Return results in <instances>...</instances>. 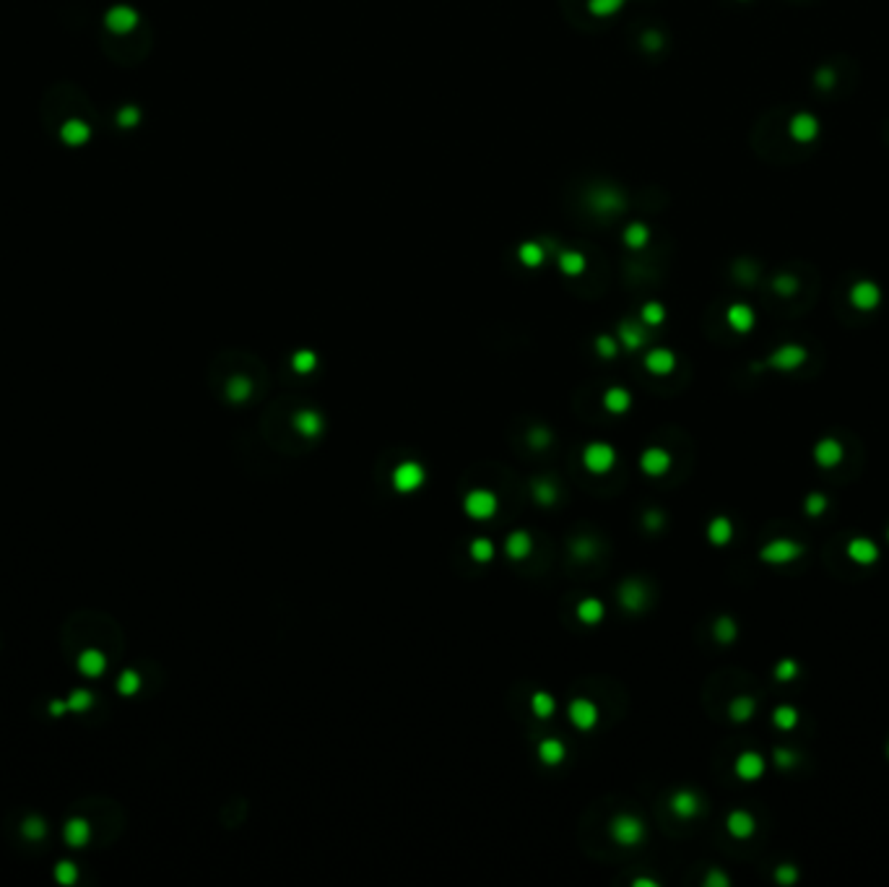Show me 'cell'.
<instances>
[{
    "label": "cell",
    "instance_id": "f1b7e54d",
    "mask_svg": "<svg viewBox=\"0 0 889 887\" xmlns=\"http://www.w3.org/2000/svg\"><path fill=\"white\" fill-rule=\"evenodd\" d=\"M755 710H757V703L752 697H733L731 705H728V716L736 723H746V721L755 716Z\"/></svg>",
    "mask_w": 889,
    "mask_h": 887
},
{
    "label": "cell",
    "instance_id": "484cf974",
    "mask_svg": "<svg viewBox=\"0 0 889 887\" xmlns=\"http://www.w3.org/2000/svg\"><path fill=\"white\" fill-rule=\"evenodd\" d=\"M107 669V656L99 651V648H89L79 656V672L86 674V676H99L101 672Z\"/></svg>",
    "mask_w": 889,
    "mask_h": 887
},
{
    "label": "cell",
    "instance_id": "5b68a950",
    "mask_svg": "<svg viewBox=\"0 0 889 887\" xmlns=\"http://www.w3.org/2000/svg\"><path fill=\"white\" fill-rule=\"evenodd\" d=\"M424 482H427V471H424V466L414 458L401 460V463L393 469V474H390V484H393L395 492H401V494L417 492V489L424 487Z\"/></svg>",
    "mask_w": 889,
    "mask_h": 887
},
{
    "label": "cell",
    "instance_id": "8d00e7d4",
    "mask_svg": "<svg viewBox=\"0 0 889 887\" xmlns=\"http://www.w3.org/2000/svg\"><path fill=\"white\" fill-rule=\"evenodd\" d=\"M559 266H562L564 273H570V276H580V273L586 271V258H583L580 253H564L562 258H559Z\"/></svg>",
    "mask_w": 889,
    "mask_h": 887
},
{
    "label": "cell",
    "instance_id": "5bb4252c",
    "mask_svg": "<svg viewBox=\"0 0 889 887\" xmlns=\"http://www.w3.org/2000/svg\"><path fill=\"white\" fill-rule=\"evenodd\" d=\"M699 809H702V801L689 788H681V791H676L674 797H671V812H674L676 817H681V820H689V817L699 815Z\"/></svg>",
    "mask_w": 889,
    "mask_h": 887
},
{
    "label": "cell",
    "instance_id": "30bf717a",
    "mask_svg": "<svg viewBox=\"0 0 889 887\" xmlns=\"http://www.w3.org/2000/svg\"><path fill=\"white\" fill-rule=\"evenodd\" d=\"M617 598H619V604L627 612H642V609L648 607V591H645V585L640 581H632V578L619 585Z\"/></svg>",
    "mask_w": 889,
    "mask_h": 887
},
{
    "label": "cell",
    "instance_id": "f907efd6",
    "mask_svg": "<svg viewBox=\"0 0 889 887\" xmlns=\"http://www.w3.org/2000/svg\"><path fill=\"white\" fill-rule=\"evenodd\" d=\"M775 763L777 768H793L796 765V752H790V750H775Z\"/></svg>",
    "mask_w": 889,
    "mask_h": 887
},
{
    "label": "cell",
    "instance_id": "603a6c76",
    "mask_svg": "<svg viewBox=\"0 0 889 887\" xmlns=\"http://www.w3.org/2000/svg\"><path fill=\"white\" fill-rule=\"evenodd\" d=\"M848 557L858 565H871L879 560V547L868 539H853L848 544Z\"/></svg>",
    "mask_w": 889,
    "mask_h": 887
},
{
    "label": "cell",
    "instance_id": "ffe728a7",
    "mask_svg": "<svg viewBox=\"0 0 889 887\" xmlns=\"http://www.w3.org/2000/svg\"><path fill=\"white\" fill-rule=\"evenodd\" d=\"M530 497H533V503H536V505L552 507L554 503L559 500V487H557L552 479L541 476V479H533V482H530Z\"/></svg>",
    "mask_w": 889,
    "mask_h": 887
},
{
    "label": "cell",
    "instance_id": "f546056e",
    "mask_svg": "<svg viewBox=\"0 0 889 887\" xmlns=\"http://www.w3.org/2000/svg\"><path fill=\"white\" fill-rule=\"evenodd\" d=\"M572 557L577 562L596 560L598 557V541L590 539V536H580V539H575L572 541Z\"/></svg>",
    "mask_w": 889,
    "mask_h": 887
},
{
    "label": "cell",
    "instance_id": "681fc988",
    "mask_svg": "<svg viewBox=\"0 0 889 887\" xmlns=\"http://www.w3.org/2000/svg\"><path fill=\"white\" fill-rule=\"evenodd\" d=\"M89 705H91L89 692H73L70 700H68V708H73V710H83V708H89Z\"/></svg>",
    "mask_w": 889,
    "mask_h": 887
},
{
    "label": "cell",
    "instance_id": "d4e9b609",
    "mask_svg": "<svg viewBox=\"0 0 889 887\" xmlns=\"http://www.w3.org/2000/svg\"><path fill=\"white\" fill-rule=\"evenodd\" d=\"M224 393L232 404H245L250 396H252V380L245 378V375H234V378L226 380Z\"/></svg>",
    "mask_w": 889,
    "mask_h": 887
},
{
    "label": "cell",
    "instance_id": "52a82bcc",
    "mask_svg": "<svg viewBox=\"0 0 889 887\" xmlns=\"http://www.w3.org/2000/svg\"><path fill=\"white\" fill-rule=\"evenodd\" d=\"M671 463H674L671 453L661 445H650L640 453V469L645 476H666Z\"/></svg>",
    "mask_w": 889,
    "mask_h": 887
},
{
    "label": "cell",
    "instance_id": "d6986e66",
    "mask_svg": "<svg viewBox=\"0 0 889 887\" xmlns=\"http://www.w3.org/2000/svg\"><path fill=\"white\" fill-rule=\"evenodd\" d=\"M814 460L822 466V469H832L843 460V445L832 438H824L822 442H817L814 448Z\"/></svg>",
    "mask_w": 889,
    "mask_h": 887
},
{
    "label": "cell",
    "instance_id": "ba28073f",
    "mask_svg": "<svg viewBox=\"0 0 889 887\" xmlns=\"http://www.w3.org/2000/svg\"><path fill=\"white\" fill-rule=\"evenodd\" d=\"M801 554H803V547L796 544V541H788V539L770 541V544L762 547V552H759L762 562H770V565H786V562L799 560Z\"/></svg>",
    "mask_w": 889,
    "mask_h": 887
},
{
    "label": "cell",
    "instance_id": "836d02e7",
    "mask_svg": "<svg viewBox=\"0 0 889 887\" xmlns=\"http://www.w3.org/2000/svg\"><path fill=\"white\" fill-rule=\"evenodd\" d=\"M712 635L718 638L721 643H733L736 641V635H739V627H736V622H733V617H721L715 625H712Z\"/></svg>",
    "mask_w": 889,
    "mask_h": 887
},
{
    "label": "cell",
    "instance_id": "4dcf8cb0",
    "mask_svg": "<svg viewBox=\"0 0 889 887\" xmlns=\"http://www.w3.org/2000/svg\"><path fill=\"white\" fill-rule=\"evenodd\" d=\"M728 323H731V328L733 331H749L752 328V323H755V315H752V310L749 307H743V304H733L731 310H728Z\"/></svg>",
    "mask_w": 889,
    "mask_h": 887
},
{
    "label": "cell",
    "instance_id": "7bdbcfd3",
    "mask_svg": "<svg viewBox=\"0 0 889 887\" xmlns=\"http://www.w3.org/2000/svg\"><path fill=\"white\" fill-rule=\"evenodd\" d=\"M796 674H799V663L793 661V659H783V661L777 663L775 676L780 679V682H790V679H796Z\"/></svg>",
    "mask_w": 889,
    "mask_h": 887
},
{
    "label": "cell",
    "instance_id": "44dd1931",
    "mask_svg": "<svg viewBox=\"0 0 889 887\" xmlns=\"http://www.w3.org/2000/svg\"><path fill=\"white\" fill-rule=\"evenodd\" d=\"M63 835H66L68 846H73V848H81V846H86V843H89V838H91L89 820H86V817H70V820H68V825H66V830H63Z\"/></svg>",
    "mask_w": 889,
    "mask_h": 887
},
{
    "label": "cell",
    "instance_id": "83f0119b",
    "mask_svg": "<svg viewBox=\"0 0 889 887\" xmlns=\"http://www.w3.org/2000/svg\"><path fill=\"white\" fill-rule=\"evenodd\" d=\"M468 554H471L473 562H479V565H486V562L495 560V554H497L495 541L486 539V536H476V539L468 544Z\"/></svg>",
    "mask_w": 889,
    "mask_h": 887
},
{
    "label": "cell",
    "instance_id": "60d3db41",
    "mask_svg": "<svg viewBox=\"0 0 889 887\" xmlns=\"http://www.w3.org/2000/svg\"><path fill=\"white\" fill-rule=\"evenodd\" d=\"M663 318H666V313L658 302H648L645 307H642V320H645V326H658V323H663Z\"/></svg>",
    "mask_w": 889,
    "mask_h": 887
},
{
    "label": "cell",
    "instance_id": "b9f144b4",
    "mask_svg": "<svg viewBox=\"0 0 889 887\" xmlns=\"http://www.w3.org/2000/svg\"><path fill=\"white\" fill-rule=\"evenodd\" d=\"M596 351H598V357H603V360H614L617 354H619V347H617V341L611 336H598L596 338Z\"/></svg>",
    "mask_w": 889,
    "mask_h": 887
},
{
    "label": "cell",
    "instance_id": "7a4b0ae2",
    "mask_svg": "<svg viewBox=\"0 0 889 887\" xmlns=\"http://www.w3.org/2000/svg\"><path fill=\"white\" fill-rule=\"evenodd\" d=\"M608 835L614 838V843H619L621 848L640 846L645 841V822L632 812H617L608 822Z\"/></svg>",
    "mask_w": 889,
    "mask_h": 887
},
{
    "label": "cell",
    "instance_id": "e575fe53",
    "mask_svg": "<svg viewBox=\"0 0 889 887\" xmlns=\"http://www.w3.org/2000/svg\"><path fill=\"white\" fill-rule=\"evenodd\" d=\"M877 300H879V292L871 286V284H861V286H856L853 289V302H856V307H861V310H868V307H874L877 304Z\"/></svg>",
    "mask_w": 889,
    "mask_h": 887
},
{
    "label": "cell",
    "instance_id": "8fae6325",
    "mask_svg": "<svg viewBox=\"0 0 889 887\" xmlns=\"http://www.w3.org/2000/svg\"><path fill=\"white\" fill-rule=\"evenodd\" d=\"M505 554H507V560H512V562L528 560L530 554H533V536H530L528 531H523V528L512 531V534L505 539Z\"/></svg>",
    "mask_w": 889,
    "mask_h": 887
},
{
    "label": "cell",
    "instance_id": "f5cc1de1",
    "mask_svg": "<svg viewBox=\"0 0 889 887\" xmlns=\"http://www.w3.org/2000/svg\"><path fill=\"white\" fill-rule=\"evenodd\" d=\"M627 240H630V245H642V240H645V229H642V226H635V229H630Z\"/></svg>",
    "mask_w": 889,
    "mask_h": 887
},
{
    "label": "cell",
    "instance_id": "2e32d148",
    "mask_svg": "<svg viewBox=\"0 0 889 887\" xmlns=\"http://www.w3.org/2000/svg\"><path fill=\"white\" fill-rule=\"evenodd\" d=\"M601 401H603V409H606L608 414H617V416L627 414L632 409V393L624 385H611Z\"/></svg>",
    "mask_w": 889,
    "mask_h": 887
},
{
    "label": "cell",
    "instance_id": "9c48e42d",
    "mask_svg": "<svg viewBox=\"0 0 889 887\" xmlns=\"http://www.w3.org/2000/svg\"><path fill=\"white\" fill-rule=\"evenodd\" d=\"M292 427L297 429V435H302L307 440H315L326 429V416L320 414L317 409H299L292 416Z\"/></svg>",
    "mask_w": 889,
    "mask_h": 887
},
{
    "label": "cell",
    "instance_id": "ab89813d",
    "mask_svg": "<svg viewBox=\"0 0 889 887\" xmlns=\"http://www.w3.org/2000/svg\"><path fill=\"white\" fill-rule=\"evenodd\" d=\"M45 820L42 817H26L23 820V825H21V832L26 835V838H32V841H37V838H42L45 835Z\"/></svg>",
    "mask_w": 889,
    "mask_h": 887
},
{
    "label": "cell",
    "instance_id": "db71d44e",
    "mask_svg": "<svg viewBox=\"0 0 889 887\" xmlns=\"http://www.w3.org/2000/svg\"><path fill=\"white\" fill-rule=\"evenodd\" d=\"M726 882H728V879H726L723 875H718V872H712V875L705 879V885H726Z\"/></svg>",
    "mask_w": 889,
    "mask_h": 887
},
{
    "label": "cell",
    "instance_id": "7c38bea8",
    "mask_svg": "<svg viewBox=\"0 0 889 887\" xmlns=\"http://www.w3.org/2000/svg\"><path fill=\"white\" fill-rule=\"evenodd\" d=\"M536 754H539V760L543 765H549V768H557V765H562L564 757H567V744H564L559 737H546V739L539 741V747H536Z\"/></svg>",
    "mask_w": 889,
    "mask_h": 887
},
{
    "label": "cell",
    "instance_id": "9a60e30c",
    "mask_svg": "<svg viewBox=\"0 0 889 887\" xmlns=\"http://www.w3.org/2000/svg\"><path fill=\"white\" fill-rule=\"evenodd\" d=\"M674 367H676V357L671 349H653V351L645 354V370L650 372V375L663 378V375H671Z\"/></svg>",
    "mask_w": 889,
    "mask_h": 887
},
{
    "label": "cell",
    "instance_id": "7402d4cb",
    "mask_svg": "<svg viewBox=\"0 0 889 887\" xmlns=\"http://www.w3.org/2000/svg\"><path fill=\"white\" fill-rule=\"evenodd\" d=\"M726 828H728V832H731L733 838H749L752 832L757 830V822H755V817L749 815V812H743V809H736V812H731L728 815V820H726Z\"/></svg>",
    "mask_w": 889,
    "mask_h": 887
},
{
    "label": "cell",
    "instance_id": "816d5d0a",
    "mask_svg": "<svg viewBox=\"0 0 889 887\" xmlns=\"http://www.w3.org/2000/svg\"><path fill=\"white\" fill-rule=\"evenodd\" d=\"M777 882H796V866H790V864H783L780 869H777Z\"/></svg>",
    "mask_w": 889,
    "mask_h": 887
},
{
    "label": "cell",
    "instance_id": "cb8c5ba5",
    "mask_svg": "<svg viewBox=\"0 0 889 887\" xmlns=\"http://www.w3.org/2000/svg\"><path fill=\"white\" fill-rule=\"evenodd\" d=\"M528 705H530V713L536 719H552L554 713H557V697L552 692H546V690H536L530 695Z\"/></svg>",
    "mask_w": 889,
    "mask_h": 887
},
{
    "label": "cell",
    "instance_id": "f35d334b",
    "mask_svg": "<svg viewBox=\"0 0 889 887\" xmlns=\"http://www.w3.org/2000/svg\"><path fill=\"white\" fill-rule=\"evenodd\" d=\"M138 687H141V676L135 672H123L120 674V682H117V690L123 692V695H135L138 692Z\"/></svg>",
    "mask_w": 889,
    "mask_h": 887
},
{
    "label": "cell",
    "instance_id": "ee69618b",
    "mask_svg": "<svg viewBox=\"0 0 889 887\" xmlns=\"http://www.w3.org/2000/svg\"><path fill=\"white\" fill-rule=\"evenodd\" d=\"M824 507H827V497H824L822 492H814V494L806 497V513H809V516L819 518L824 513Z\"/></svg>",
    "mask_w": 889,
    "mask_h": 887
},
{
    "label": "cell",
    "instance_id": "277c9868",
    "mask_svg": "<svg viewBox=\"0 0 889 887\" xmlns=\"http://www.w3.org/2000/svg\"><path fill=\"white\" fill-rule=\"evenodd\" d=\"M583 466L590 474L603 476V474H608L617 466V448L611 442H603V440L588 442L586 448H583Z\"/></svg>",
    "mask_w": 889,
    "mask_h": 887
},
{
    "label": "cell",
    "instance_id": "bcb514c9",
    "mask_svg": "<svg viewBox=\"0 0 889 887\" xmlns=\"http://www.w3.org/2000/svg\"><path fill=\"white\" fill-rule=\"evenodd\" d=\"M55 877L57 882H63V885H73L76 882V866L70 864V861H60L55 869Z\"/></svg>",
    "mask_w": 889,
    "mask_h": 887
},
{
    "label": "cell",
    "instance_id": "4fadbf2b",
    "mask_svg": "<svg viewBox=\"0 0 889 887\" xmlns=\"http://www.w3.org/2000/svg\"><path fill=\"white\" fill-rule=\"evenodd\" d=\"M736 775L741 778V781H757V778H762V773H765V757L762 754H757V752H741L739 757H736Z\"/></svg>",
    "mask_w": 889,
    "mask_h": 887
},
{
    "label": "cell",
    "instance_id": "74e56055",
    "mask_svg": "<svg viewBox=\"0 0 889 887\" xmlns=\"http://www.w3.org/2000/svg\"><path fill=\"white\" fill-rule=\"evenodd\" d=\"M552 432L546 427H530L528 429V445L533 450H543V448H549L552 445Z\"/></svg>",
    "mask_w": 889,
    "mask_h": 887
},
{
    "label": "cell",
    "instance_id": "8992f818",
    "mask_svg": "<svg viewBox=\"0 0 889 887\" xmlns=\"http://www.w3.org/2000/svg\"><path fill=\"white\" fill-rule=\"evenodd\" d=\"M567 719H570V723H572L577 731H590V729H596L598 726L601 710H598V705L593 703V700H588V697H575V700H570V705H567Z\"/></svg>",
    "mask_w": 889,
    "mask_h": 887
},
{
    "label": "cell",
    "instance_id": "1f68e13d",
    "mask_svg": "<svg viewBox=\"0 0 889 887\" xmlns=\"http://www.w3.org/2000/svg\"><path fill=\"white\" fill-rule=\"evenodd\" d=\"M619 341H621V347L624 349L635 351V349H640L642 344H645V333H642L637 326H632V323H621L619 326Z\"/></svg>",
    "mask_w": 889,
    "mask_h": 887
},
{
    "label": "cell",
    "instance_id": "4316f807",
    "mask_svg": "<svg viewBox=\"0 0 889 887\" xmlns=\"http://www.w3.org/2000/svg\"><path fill=\"white\" fill-rule=\"evenodd\" d=\"M708 539H710V544H715V547L728 544V541L733 539V523L726 516L712 518V520H710V526H708Z\"/></svg>",
    "mask_w": 889,
    "mask_h": 887
},
{
    "label": "cell",
    "instance_id": "6da1fadb",
    "mask_svg": "<svg viewBox=\"0 0 889 887\" xmlns=\"http://www.w3.org/2000/svg\"><path fill=\"white\" fill-rule=\"evenodd\" d=\"M39 117L45 130L68 148L83 146L97 128L94 104L76 84H55L45 91Z\"/></svg>",
    "mask_w": 889,
    "mask_h": 887
},
{
    "label": "cell",
    "instance_id": "3957f363",
    "mask_svg": "<svg viewBox=\"0 0 889 887\" xmlns=\"http://www.w3.org/2000/svg\"><path fill=\"white\" fill-rule=\"evenodd\" d=\"M499 510V497L486 487H473L471 492L463 497V513L471 520H489Z\"/></svg>",
    "mask_w": 889,
    "mask_h": 887
},
{
    "label": "cell",
    "instance_id": "e0dca14e",
    "mask_svg": "<svg viewBox=\"0 0 889 887\" xmlns=\"http://www.w3.org/2000/svg\"><path fill=\"white\" fill-rule=\"evenodd\" d=\"M575 617L580 619L583 625H598V622H603V617H606V607H603V601H601V598L588 596V598H580V601H577V607H575Z\"/></svg>",
    "mask_w": 889,
    "mask_h": 887
},
{
    "label": "cell",
    "instance_id": "d6a6232c",
    "mask_svg": "<svg viewBox=\"0 0 889 887\" xmlns=\"http://www.w3.org/2000/svg\"><path fill=\"white\" fill-rule=\"evenodd\" d=\"M315 367H317V354L310 351V349H302V351H297L292 357V370L299 372V375H310Z\"/></svg>",
    "mask_w": 889,
    "mask_h": 887
},
{
    "label": "cell",
    "instance_id": "d590c367",
    "mask_svg": "<svg viewBox=\"0 0 889 887\" xmlns=\"http://www.w3.org/2000/svg\"><path fill=\"white\" fill-rule=\"evenodd\" d=\"M772 721H775V726L777 729H783V731H788V729H793L796 723H799V713H796V708H788V705H780L772 713Z\"/></svg>",
    "mask_w": 889,
    "mask_h": 887
},
{
    "label": "cell",
    "instance_id": "f6af8a7d",
    "mask_svg": "<svg viewBox=\"0 0 889 887\" xmlns=\"http://www.w3.org/2000/svg\"><path fill=\"white\" fill-rule=\"evenodd\" d=\"M520 258H523L526 266H539L541 260H543V253H541L539 245H523L520 247Z\"/></svg>",
    "mask_w": 889,
    "mask_h": 887
},
{
    "label": "cell",
    "instance_id": "ac0fdd59",
    "mask_svg": "<svg viewBox=\"0 0 889 887\" xmlns=\"http://www.w3.org/2000/svg\"><path fill=\"white\" fill-rule=\"evenodd\" d=\"M803 360H806V351L801 347H796V344H790V347L777 349L775 354L767 360V364L775 367V370H796Z\"/></svg>",
    "mask_w": 889,
    "mask_h": 887
},
{
    "label": "cell",
    "instance_id": "c3c4849f",
    "mask_svg": "<svg viewBox=\"0 0 889 887\" xmlns=\"http://www.w3.org/2000/svg\"><path fill=\"white\" fill-rule=\"evenodd\" d=\"M642 523H645L648 531H658V528L663 526V513L661 510H648L645 518H642Z\"/></svg>",
    "mask_w": 889,
    "mask_h": 887
},
{
    "label": "cell",
    "instance_id": "7dc6e473",
    "mask_svg": "<svg viewBox=\"0 0 889 887\" xmlns=\"http://www.w3.org/2000/svg\"><path fill=\"white\" fill-rule=\"evenodd\" d=\"M621 6V0H590V11L598 16H608Z\"/></svg>",
    "mask_w": 889,
    "mask_h": 887
}]
</instances>
